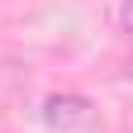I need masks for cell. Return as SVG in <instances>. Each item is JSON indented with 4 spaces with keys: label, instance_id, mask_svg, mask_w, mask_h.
<instances>
[{
    "label": "cell",
    "instance_id": "cell-1",
    "mask_svg": "<svg viewBox=\"0 0 133 133\" xmlns=\"http://www.w3.org/2000/svg\"><path fill=\"white\" fill-rule=\"evenodd\" d=\"M95 119H100L95 100L81 95V90H52V95L43 100V124L52 128V133H81V128H95Z\"/></svg>",
    "mask_w": 133,
    "mask_h": 133
},
{
    "label": "cell",
    "instance_id": "cell-2",
    "mask_svg": "<svg viewBox=\"0 0 133 133\" xmlns=\"http://www.w3.org/2000/svg\"><path fill=\"white\" fill-rule=\"evenodd\" d=\"M119 33L133 38V0H119Z\"/></svg>",
    "mask_w": 133,
    "mask_h": 133
},
{
    "label": "cell",
    "instance_id": "cell-3",
    "mask_svg": "<svg viewBox=\"0 0 133 133\" xmlns=\"http://www.w3.org/2000/svg\"><path fill=\"white\" fill-rule=\"evenodd\" d=\"M124 76H128V81H133V57H128V62H124Z\"/></svg>",
    "mask_w": 133,
    "mask_h": 133
}]
</instances>
